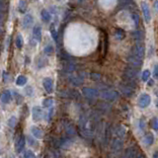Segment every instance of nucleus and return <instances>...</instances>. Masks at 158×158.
Instances as JSON below:
<instances>
[{
  "label": "nucleus",
  "mask_w": 158,
  "mask_h": 158,
  "mask_svg": "<svg viewBox=\"0 0 158 158\" xmlns=\"http://www.w3.org/2000/svg\"><path fill=\"white\" fill-rule=\"evenodd\" d=\"M99 117L96 113H83L79 118V129L83 136L91 138L98 128Z\"/></svg>",
  "instance_id": "nucleus-1"
},
{
  "label": "nucleus",
  "mask_w": 158,
  "mask_h": 158,
  "mask_svg": "<svg viewBox=\"0 0 158 158\" xmlns=\"http://www.w3.org/2000/svg\"><path fill=\"white\" fill-rule=\"evenodd\" d=\"M125 133H127V128L124 125L120 124L116 128L113 140L111 142L110 158H120V156L122 155Z\"/></svg>",
  "instance_id": "nucleus-2"
},
{
  "label": "nucleus",
  "mask_w": 158,
  "mask_h": 158,
  "mask_svg": "<svg viewBox=\"0 0 158 158\" xmlns=\"http://www.w3.org/2000/svg\"><path fill=\"white\" fill-rule=\"evenodd\" d=\"M63 127H64V129H65L66 134L69 137H74L76 136V129H75V128H74L73 124L65 120L63 124Z\"/></svg>",
  "instance_id": "nucleus-3"
},
{
  "label": "nucleus",
  "mask_w": 158,
  "mask_h": 158,
  "mask_svg": "<svg viewBox=\"0 0 158 158\" xmlns=\"http://www.w3.org/2000/svg\"><path fill=\"white\" fill-rule=\"evenodd\" d=\"M100 50H101V55L104 57L107 50V35L104 31H101V40H100Z\"/></svg>",
  "instance_id": "nucleus-4"
},
{
  "label": "nucleus",
  "mask_w": 158,
  "mask_h": 158,
  "mask_svg": "<svg viewBox=\"0 0 158 158\" xmlns=\"http://www.w3.org/2000/svg\"><path fill=\"white\" fill-rule=\"evenodd\" d=\"M32 118L35 120V122H39V120L43 118V112L40 107H34L33 110H32Z\"/></svg>",
  "instance_id": "nucleus-5"
},
{
  "label": "nucleus",
  "mask_w": 158,
  "mask_h": 158,
  "mask_svg": "<svg viewBox=\"0 0 158 158\" xmlns=\"http://www.w3.org/2000/svg\"><path fill=\"white\" fill-rule=\"evenodd\" d=\"M150 104V97L144 94L142 95L140 98H139V101H138V105L140 108H146V107Z\"/></svg>",
  "instance_id": "nucleus-6"
},
{
  "label": "nucleus",
  "mask_w": 158,
  "mask_h": 158,
  "mask_svg": "<svg viewBox=\"0 0 158 158\" xmlns=\"http://www.w3.org/2000/svg\"><path fill=\"white\" fill-rule=\"evenodd\" d=\"M25 143H26L25 136H21L19 137V139L17 140V143H16V151H17L18 153H20L23 149H24Z\"/></svg>",
  "instance_id": "nucleus-7"
},
{
  "label": "nucleus",
  "mask_w": 158,
  "mask_h": 158,
  "mask_svg": "<svg viewBox=\"0 0 158 158\" xmlns=\"http://www.w3.org/2000/svg\"><path fill=\"white\" fill-rule=\"evenodd\" d=\"M138 154L137 153V149L136 147H128L127 150H125V153H124V158H136V156Z\"/></svg>",
  "instance_id": "nucleus-8"
},
{
  "label": "nucleus",
  "mask_w": 158,
  "mask_h": 158,
  "mask_svg": "<svg viewBox=\"0 0 158 158\" xmlns=\"http://www.w3.org/2000/svg\"><path fill=\"white\" fill-rule=\"evenodd\" d=\"M153 141H154V136H153L152 133L145 134L144 137H143V139H142V142L144 143L145 145H147V146L151 145L152 143H153Z\"/></svg>",
  "instance_id": "nucleus-9"
},
{
  "label": "nucleus",
  "mask_w": 158,
  "mask_h": 158,
  "mask_svg": "<svg viewBox=\"0 0 158 158\" xmlns=\"http://www.w3.org/2000/svg\"><path fill=\"white\" fill-rule=\"evenodd\" d=\"M31 132L33 133V136L37 138H41L43 137V131L41 128H37V127H32L31 128Z\"/></svg>",
  "instance_id": "nucleus-10"
},
{
  "label": "nucleus",
  "mask_w": 158,
  "mask_h": 158,
  "mask_svg": "<svg viewBox=\"0 0 158 158\" xmlns=\"http://www.w3.org/2000/svg\"><path fill=\"white\" fill-rule=\"evenodd\" d=\"M103 97L109 101H114L116 98H117V94H116L115 92H107L105 94H103Z\"/></svg>",
  "instance_id": "nucleus-11"
},
{
  "label": "nucleus",
  "mask_w": 158,
  "mask_h": 158,
  "mask_svg": "<svg viewBox=\"0 0 158 158\" xmlns=\"http://www.w3.org/2000/svg\"><path fill=\"white\" fill-rule=\"evenodd\" d=\"M0 99H1V101L3 102V103H9V101H10V99H11V96L6 91V92L2 93V94L0 95Z\"/></svg>",
  "instance_id": "nucleus-12"
},
{
  "label": "nucleus",
  "mask_w": 158,
  "mask_h": 158,
  "mask_svg": "<svg viewBox=\"0 0 158 158\" xmlns=\"http://www.w3.org/2000/svg\"><path fill=\"white\" fill-rule=\"evenodd\" d=\"M24 157L25 158H37V156L35 155V153L33 151H31V150L26 151L25 154H24Z\"/></svg>",
  "instance_id": "nucleus-13"
},
{
  "label": "nucleus",
  "mask_w": 158,
  "mask_h": 158,
  "mask_svg": "<svg viewBox=\"0 0 158 158\" xmlns=\"http://www.w3.org/2000/svg\"><path fill=\"white\" fill-rule=\"evenodd\" d=\"M45 87L48 92H50L52 91V81L50 80H45Z\"/></svg>",
  "instance_id": "nucleus-14"
},
{
  "label": "nucleus",
  "mask_w": 158,
  "mask_h": 158,
  "mask_svg": "<svg viewBox=\"0 0 158 158\" xmlns=\"http://www.w3.org/2000/svg\"><path fill=\"white\" fill-rule=\"evenodd\" d=\"M84 94L87 97H95V92L91 89H84Z\"/></svg>",
  "instance_id": "nucleus-15"
},
{
  "label": "nucleus",
  "mask_w": 158,
  "mask_h": 158,
  "mask_svg": "<svg viewBox=\"0 0 158 158\" xmlns=\"http://www.w3.org/2000/svg\"><path fill=\"white\" fill-rule=\"evenodd\" d=\"M157 118L154 117L152 120H151V128L154 129L155 132H157Z\"/></svg>",
  "instance_id": "nucleus-16"
},
{
  "label": "nucleus",
  "mask_w": 158,
  "mask_h": 158,
  "mask_svg": "<svg viewBox=\"0 0 158 158\" xmlns=\"http://www.w3.org/2000/svg\"><path fill=\"white\" fill-rule=\"evenodd\" d=\"M15 124H16V118L15 117H12V118L9 119V120H8V125H9V127L14 128V127H15Z\"/></svg>",
  "instance_id": "nucleus-17"
},
{
  "label": "nucleus",
  "mask_w": 158,
  "mask_h": 158,
  "mask_svg": "<svg viewBox=\"0 0 158 158\" xmlns=\"http://www.w3.org/2000/svg\"><path fill=\"white\" fill-rule=\"evenodd\" d=\"M52 105H53V100L52 99H46L44 102V106H45L46 108H52Z\"/></svg>",
  "instance_id": "nucleus-18"
},
{
  "label": "nucleus",
  "mask_w": 158,
  "mask_h": 158,
  "mask_svg": "<svg viewBox=\"0 0 158 158\" xmlns=\"http://www.w3.org/2000/svg\"><path fill=\"white\" fill-rule=\"evenodd\" d=\"M139 128H140L141 131H143V129L145 128V120H144V119L139 120Z\"/></svg>",
  "instance_id": "nucleus-19"
},
{
  "label": "nucleus",
  "mask_w": 158,
  "mask_h": 158,
  "mask_svg": "<svg viewBox=\"0 0 158 158\" xmlns=\"http://www.w3.org/2000/svg\"><path fill=\"white\" fill-rule=\"evenodd\" d=\"M24 81H25V79L21 77V78H19V80H18V83H19L20 85H22V83L24 82Z\"/></svg>",
  "instance_id": "nucleus-20"
},
{
  "label": "nucleus",
  "mask_w": 158,
  "mask_h": 158,
  "mask_svg": "<svg viewBox=\"0 0 158 158\" xmlns=\"http://www.w3.org/2000/svg\"><path fill=\"white\" fill-rule=\"evenodd\" d=\"M136 158H145V156H144V155H142V154H137V155L136 156Z\"/></svg>",
  "instance_id": "nucleus-21"
},
{
  "label": "nucleus",
  "mask_w": 158,
  "mask_h": 158,
  "mask_svg": "<svg viewBox=\"0 0 158 158\" xmlns=\"http://www.w3.org/2000/svg\"><path fill=\"white\" fill-rule=\"evenodd\" d=\"M153 158H157V152H154V154H153Z\"/></svg>",
  "instance_id": "nucleus-22"
},
{
  "label": "nucleus",
  "mask_w": 158,
  "mask_h": 158,
  "mask_svg": "<svg viewBox=\"0 0 158 158\" xmlns=\"http://www.w3.org/2000/svg\"><path fill=\"white\" fill-rule=\"evenodd\" d=\"M147 75H148V73L146 72V73L144 74V77H143V79H146V78H147Z\"/></svg>",
  "instance_id": "nucleus-23"
}]
</instances>
